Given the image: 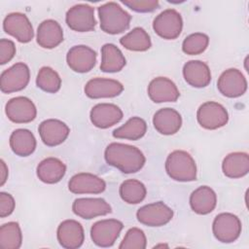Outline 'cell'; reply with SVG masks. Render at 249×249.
I'll return each mask as SVG.
<instances>
[{"label": "cell", "instance_id": "1", "mask_svg": "<svg viewBox=\"0 0 249 249\" xmlns=\"http://www.w3.org/2000/svg\"><path fill=\"white\" fill-rule=\"evenodd\" d=\"M106 162L123 173H135L142 169L146 162L144 154L135 146L113 142L104 152Z\"/></svg>", "mask_w": 249, "mask_h": 249}, {"label": "cell", "instance_id": "2", "mask_svg": "<svg viewBox=\"0 0 249 249\" xmlns=\"http://www.w3.org/2000/svg\"><path fill=\"white\" fill-rule=\"evenodd\" d=\"M165 171L175 181L191 182L196 179V161L186 151L171 152L165 160Z\"/></svg>", "mask_w": 249, "mask_h": 249}, {"label": "cell", "instance_id": "3", "mask_svg": "<svg viewBox=\"0 0 249 249\" xmlns=\"http://www.w3.org/2000/svg\"><path fill=\"white\" fill-rule=\"evenodd\" d=\"M100 28L108 34H119L125 31L130 24L131 16L119 4L108 2L98 8Z\"/></svg>", "mask_w": 249, "mask_h": 249}, {"label": "cell", "instance_id": "4", "mask_svg": "<svg viewBox=\"0 0 249 249\" xmlns=\"http://www.w3.org/2000/svg\"><path fill=\"white\" fill-rule=\"evenodd\" d=\"M241 222L232 213H221L217 215L212 224V231L215 238L223 243L235 241L241 233Z\"/></svg>", "mask_w": 249, "mask_h": 249}, {"label": "cell", "instance_id": "5", "mask_svg": "<svg viewBox=\"0 0 249 249\" xmlns=\"http://www.w3.org/2000/svg\"><path fill=\"white\" fill-rule=\"evenodd\" d=\"M153 28L160 37L174 40L181 34L183 28L182 17L176 10L166 9L155 18Z\"/></svg>", "mask_w": 249, "mask_h": 249}, {"label": "cell", "instance_id": "6", "mask_svg": "<svg viewBox=\"0 0 249 249\" xmlns=\"http://www.w3.org/2000/svg\"><path fill=\"white\" fill-rule=\"evenodd\" d=\"M30 80L29 67L23 62H18L4 70L0 78V89L4 93L22 90Z\"/></svg>", "mask_w": 249, "mask_h": 249}, {"label": "cell", "instance_id": "7", "mask_svg": "<svg viewBox=\"0 0 249 249\" xmlns=\"http://www.w3.org/2000/svg\"><path fill=\"white\" fill-rule=\"evenodd\" d=\"M196 119L200 126L212 130L226 125L229 121V114L222 104L215 101H207L197 109Z\"/></svg>", "mask_w": 249, "mask_h": 249}, {"label": "cell", "instance_id": "8", "mask_svg": "<svg viewBox=\"0 0 249 249\" xmlns=\"http://www.w3.org/2000/svg\"><path fill=\"white\" fill-rule=\"evenodd\" d=\"M124 224L116 219H104L94 223L90 229V237L99 247H111L120 236Z\"/></svg>", "mask_w": 249, "mask_h": 249}, {"label": "cell", "instance_id": "9", "mask_svg": "<svg viewBox=\"0 0 249 249\" xmlns=\"http://www.w3.org/2000/svg\"><path fill=\"white\" fill-rule=\"evenodd\" d=\"M137 220L148 227H161L173 218V210L162 201H157L140 207L136 212Z\"/></svg>", "mask_w": 249, "mask_h": 249}, {"label": "cell", "instance_id": "10", "mask_svg": "<svg viewBox=\"0 0 249 249\" xmlns=\"http://www.w3.org/2000/svg\"><path fill=\"white\" fill-rule=\"evenodd\" d=\"M65 20L68 27L76 32L92 31L96 24L94 8L88 4L75 5L67 11Z\"/></svg>", "mask_w": 249, "mask_h": 249}, {"label": "cell", "instance_id": "11", "mask_svg": "<svg viewBox=\"0 0 249 249\" xmlns=\"http://www.w3.org/2000/svg\"><path fill=\"white\" fill-rule=\"evenodd\" d=\"M8 119L16 124H27L35 120L37 109L31 99L25 96H17L10 99L5 106Z\"/></svg>", "mask_w": 249, "mask_h": 249}, {"label": "cell", "instance_id": "12", "mask_svg": "<svg viewBox=\"0 0 249 249\" xmlns=\"http://www.w3.org/2000/svg\"><path fill=\"white\" fill-rule=\"evenodd\" d=\"M218 90L227 97L235 98L243 95L247 90V81L244 75L235 68L224 71L217 82Z\"/></svg>", "mask_w": 249, "mask_h": 249}, {"label": "cell", "instance_id": "13", "mask_svg": "<svg viewBox=\"0 0 249 249\" xmlns=\"http://www.w3.org/2000/svg\"><path fill=\"white\" fill-rule=\"evenodd\" d=\"M4 31L20 43H28L34 37L32 24L28 18L21 13H11L3 20Z\"/></svg>", "mask_w": 249, "mask_h": 249}, {"label": "cell", "instance_id": "14", "mask_svg": "<svg viewBox=\"0 0 249 249\" xmlns=\"http://www.w3.org/2000/svg\"><path fill=\"white\" fill-rule=\"evenodd\" d=\"M66 61L74 72L87 73L95 66L96 53L88 46L77 45L68 51Z\"/></svg>", "mask_w": 249, "mask_h": 249}, {"label": "cell", "instance_id": "15", "mask_svg": "<svg viewBox=\"0 0 249 249\" xmlns=\"http://www.w3.org/2000/svg\"><path fill=\"white\" fill-rule=\"evenodd\" d=\"M56 237L63 248L77 249L83 245L85 240L84 228L76 220H65L57 227Z\"/></svg>", "mask_w": 249, "mask_h": 249}, {"label": "cell", "instance_id": "16", "mask_svg": "<svg viewBox=\"0 0 249 249\" xmlns=\"http://www.w3.org/2000/svg\"><path fill=\"white\" fill-rule=\"evenodd\" d=\"M72 210L75 215L88 220L112 212L110 204L100 197L77 198L72 204Z\"/></svg>", "mask_w": 249, "mask_h": 249}, {"label": "cell", "instance_id": "17", "mask_svg": "<svg viewBox=\"0 0 249 249\" xmlns=\"http://www.w3.org/2000/svg\"><path fill=\"white\" fill-rule=\"evenodd\" d=\"M43 143L49 147H54L63 143L69 135L70 129L62 121L48 119L43 121L38 127Z\"/></svg>", "mask_w": 249, "mask_h": 249}, {"label": "cell", "instance_id": "18", "mask_svg": "<svg viewBox=\"0 0 249 249\" xmlns=\"http://www.w3.org/2000/svg\"><path fill=\"white\" fill-rule=\"evenodd\" d=\"M84 90L89 98H110L121 94L124 90V86L117 80L93 78L86 84Z\"/></svg>", "mask_w": 249, "mask_h": 249}, {"label": "cell", "instance_id": "19", "mask_svg": "<svg viewBox=\"0 0 249 249\" xmlns=\"http://www.w3.org/2000/svg\"><path fill=\"white\" fill-rule=\"evenodd\" d=\"M124 114L121 108L112 103L94 105L89 113L90 122L98 128H108L121 122Z\"/></svg>", "mask_w": 249, "mask_h": 249}, {"label": "cell", "instance_id": "20", "mask_svg": "<svg viewBox=\"0 0 249 249\" xmlns=\"http://www.w3.org/2000/svg\"><path fill=\"white\" fill-rule=\"evenodd\" d=\"M68 189L71 193L82 194H101L106 189L105 181L89 172L75 174L68 182Z\"/></svg>", "mask_w": 249, "mask_h": 249}, {"label": "cell", "instance_id": "21", "mask_svg": "<svg viewBox=\"0 0 249 249\" xmlns=\"http://www.w3.org/2000/svg\"><path fill=\"white\" fill-rule=\"evenodd\" d=\"M148 95L156 103L175 102L180 92L177 86L168 78L157 77L148 86Z\"/></svg>", "mask_w": 249, "mask_h": 249}, {"label": "cell", "instance_id": "22", "mask_svg": "<svg viewBox=\"0 0 249 249\" xmlns=\"http://www.w3.org/2000/svg\"><path fill=\"white\" fill-rule=\"evenodd\" d=\"M153 124L156 130L160 134L172 135L181 128L182 117L175 109L161 108L155 113Z\"/></svg>", "mask_w": 249, "mask_h": 249}, {"label": "cell", "instance_id": "23", "mask_svg": "<svg viewBox=\"0 0 249 249\" xmlns=\"http://www.w3.org/2000/svg\"><path fill=\"white\" fill-rule=\"evenodd\" d=\"M37 43L44 49H53L63 41V30L53 19L43 20L37 28Z\"/></svg>", "mask_w": 249, "mask_h": 249}, {"label": "cell", "instance_id": "24", "mask_svg": "<svg viewBox=\"0 0 249 249\" xmlns=\"http://www.w3.org/2000/svg\"><path fill=\"white\" fill-rule=\"evenodd\" d=\"M185 81L194 88H205L211 82L208 65L201 60H190L183 67Z\"/></svg>", "mask_w": 249, "mask_h": 249}, {"label": "cell", "instance_id": "25", "mask_svg": "<svg viewBox=\"0 0 249 249\" xmlns=\"http://www.w3.org/2000/svg\"><path fill=\"white\" fill-rule=\"evenodd\" d=\"M217 204L216 193L208 186H200L190 196V205L194 212L206 215L212 212Z\"/></svg>", "mask_w": 249, "mask_h": 249}, {"label": "cell", "instance_id": "26", "mask_svg": "<svg viewBox=\"0 0 249 249\" xmlns=\"http://www.w3.org/2000/svg\"><path fill=\"white\" fill-rule=\"evenodd\" d=\"M37 176L46 184H55L65 175L66 165L57 158L44 159L37 165Z\"/></svg>", "mask_w": 249, "mask_h": 249}, {"label": "cell", "instance_id": "27", "mask_svg": "<svg viewBox=\"0 0 249 249\" xmlns=\"http://www.w3.org/2000/svg\"><path fill=\"white\" fill-rule=\"evenodd\" d=\"M224 174L231 179L245 176L249 171V156L243 152H233L225 157L222 162Z\"/></svg>", "mask_w": 249, "mask_h": 249}, {"label": "cell", "instance_id": "28", "mask_svg": "<svg viewBox=\"0 0 249 249\" xmlns=\"http://www.w3.org/2000/svg\"><path fill=\"white\" fill-rule=\"evenodd\" d=\"M36 138L34 134L25 128H18L12 132L10 136V147L12 151L19 157H28L36 149Z\"/></svg>", "mask_w": 249, "mask_h": 249}, {"label": "cell", "instance_id": "29", "mask_svg": "<svg viewBox=\"0 0 249 249\" xmlns=\"http://www.w3.org/2000/svg\"><path fill=\"white\" fill-rule=\"evenodd\" d=\"M126 60L121 50L114 44H105L101 48L100 70L105 73L121 71L125 66Z\"/></svg>", "mask_w": 249, "mask_h": 249}, {"label": "cell", "instance_id": "30", "mask_svg": "<svg viewBox=\"0 0 249 249\" xmlns=\"http://www.w3.org/2000/svg\"><path fill=\"white\" fill-rule=\"evenodd\" d=\"M147 131L146 122L139 117L130 118L124 124L113 131V136L120 139H127L131 141L142 138Z\"/></svg>", "mask_w": 249, "mask_h": 249}, {"label": "cell", "instance_id": "31", "mask_svg": "<svg viewBox=\"0 0 249 249\" xmlns=\"http://www.w3.org/2000/svg\"><path fill=\"white\" fill-rule=\"evenodd\" d=\"M120 43L128 51L145 52L152 46L149 34L142 27H135L120 39Z\"/></svg>", "mask_w": 249, "mask_h": 249}, {"label": "cell", "instance_id": "32", "mask_svg": "<svg viewBox=\"0 0 249 249\" xmlns=\"http://www.w3.org/2000/svg\"><path fill=\"white\" fill-rule=\"evenodd\" d=\"M122 199L128 204H137L146 197L147 190L145 185L136 179L124 181L119 189Z\"/></svg>", "mask_w": 249, "mask_h": 249}, {"label": "cell", "instance_id": "33", "mask_svg": "<svg viewBox=\"0 0 249 249\" xmlns=\"http://www.w3.org/2000/svg\"><path fill=\"white\" fill-rule=\"evenodd\" d=\"M22 243V233L17 222H8L0 228V247L3 249H18Z\"/></svg>", "mask_w": 249, "mask_h": 249}, {"label": "cell", "instance_id": "34", "mask_svg": "<svg viewBox=\"0 0 249 249\" xmlns=\"http://www.w3.org/2000/svg\"><path fill=\"white\" fill-rule=\"evenodd\" d=\"M36 85L42 90L49 93H55L60 89L61 79L56 71L49 66L42 67L36 78Z\"/></svg>", "mask_w": 249, "mask_h": 249}, {"label": "cell", "instance_id": "35", "mask_svg": "<svg viewBox=\"0 0 249 249\" xmlns=\"http://www.w3.org/2000/svg\"><path fill=\"white\" fill-rule=\"evenodd\" d=\"M209 37L201 32H196L185 38L182 44V50L185 53L190 55H196L202 53L208 47Z\"/></svg>", "mask_w": 249, "mask_h": 249}, {"label": "cell", "instance_id": "36", "mask_svg": "<svg viewBox=\"0 0 249 249\" xmlns=\"http://www.w3.org/2000/svg\"><path fill=\"white\" fill-rule=\"evenodd\" d=\"M147 238L144 231L138 228L129 229L123 241L119 245L120 249H145Z\"/></svg>", "mask_w": 249, "mask_h": 249}, {"label": "cell", "instance_id": "37", "mask_svg": "<svg viewBox=\"0 0 249 249\" xmlns=\"http://www.w3.org/2000/svg\"><path fill=\"white\" fill-rule=\"evenodd\" d=\"M122 3L137 13H150L158 9L160 6L159 1L157 0H129L122 1Z\"/></svg>", "mask_w": 249, "mask_h": 249}, {"label": "cell", "instance_id": "38", "mask_svg": "<svg viewBox=\"0 0 249 249\" xmlns=\"http://www.w3.org/2000/svg\"><path fill=\"white\" fill-rule=\"evenodd\" d=\"M16 54V46L12 40L1 39L0 40V63L6 64Z\"/></svg>", "mask_w": 249, "mask_h": 249}, {"label": "cell", "instance_id": "39", "mask_svg": "<svg viewBox=\"0 0 249 249\" xmlns=\"http://www.w3.org/2000/svg\"><path fill=\"white\" fill-rule=\"evenodd\" d=\"M16 202L12 195L1 192L0 193V217L5 218L13 213L15 210Z\"/></svg>", "mask_w": 249, "mask_h": 249}, {"label": "cell", "instance_id": "40", "mask_svg": "<svg viewBox=\"0 0 249 249\" xmlns=\"http://www.w3.org/2000/svg\"><path fill=\"white\" fill-rule=\"evenodd\" d=\"M1 166H0V170H1V182H0V185L3 186L8 178V167L5 163V161L3 160H1Z\"/></svg>", "mask_w": 249, "mask_h": 249}]
</instances>
